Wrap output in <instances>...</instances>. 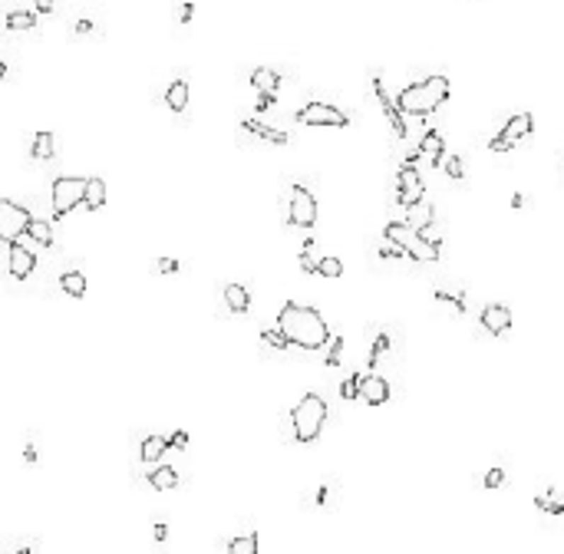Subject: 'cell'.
Segmentation results:
<instances>
[{
	"label": "cell",
	"mask_w": 564,
	"mask_h": 554,
	"mask_svg": "<svg viewBox=\"0 0 564 554\" xmlns=\"http://www.w3.org/2000/svg\"><path fill=\"white\" fill-rule=\"evenodd\" d=\"M278 330L287 337V344L300 346V350H320L324 344H330V327L320 317V310L304 304L287 300L278 314Z\"/></svg>",
	"instance_id": "6da1fadb"
},
{
	"label": "cell",
	"mask_w": 564,
	"mask_h": 554,
	"mask_svg": "<svg viewBox=\"0 0 564 554\" xmlns=\"http://www.w3.org/2000/svg\"><path fill=\"white\" fill-rule=\"evenodd\" d=\"M449 93H452V86L446 77H426V79H419V83H410V86L396 96V109H400L402 115H429L449 99Z\"/></svg>",
	"instance_id": "7a4b0ae2"
},
{
	"label": "cell",
	"mask_w": 564,
	"mask_h": 554,
	"mask_svg": "<svg viewBox=\"0 0 564 554\" xmlns=\"http://www.w3.org/2000/svg\"><path fill=\"white\" fill-rule=\"evenodd\" d=\"M383 238H390L396 248H402V254H410L419 264H436L439 261V241H429L422 231L410 228L406 221H390L383 228Z\"/></svg>",
	"instance_id": "3957f363"
},
{
	"label": "cell",
	"mask_w": 564,
	"mask_h": 554,
	"mask_svg": "<svg viewBox=\"0 0 564 554\" xmlns=\"http://www.w3.org/2000/svg\"><path fill=\"white\" fill-rule=\"evenodd\" d=\"M324 422H327V402L324 396L317 392H307L304 400L297 402L291 409V426H294V439L297 442H314L320 432H324Z\"/></svg>",
	"instance_id": "277c9868"
},
{
	"label": "cell",
	"mask_w": 564,
	"mask_h": 554,
	"mask_svg": "<svg viewBox=\"0 0 564 554\" xmlns=\"http://www.w3.org/2000/svg\"><path fill=\"white\" fill-rule=\"evenodd\" d=\"M30 211L20 208L17 201L0 198V244H13L20 234H27Z\"/></svg>",
	"instance_id": "5b68a950"
},
{
	"label": "cell",
	"mask_w": 564,
	"mask_h": 554,
	"mask_svg": "<svg viewBox=\"0 0 564 554\" xmlns=\"http://www.w3.org/2000/svg\"><path fill=\"white\" fill-rule=\"evenodd\" d=\"M83 191H86V179H69V175H63V179H57L53 182V218H63L67 211H73L83 201Z\"/></svg>",
	"instance_id": "8992f818"
},
{
	"label": "cell",
	"mask_w": 564,
	"mask_h": 554,
	"mask_svg": "<svg viewBox=\"0 0 564 554\" xmlns=\"http://www.w3.org/2000/svg\"><path fill=\"white\" fill-rule=\"evenodd\" d=\"M297 123L300 125H334V129H346L350 125V115L340 113L337 106L330 103H307L297 109Z\"/></svg>",
	"instance_id": "52a82bcc"
},
{
	"label": "cell",
	"mask_w": 564,
	"mask_h": 554,
	"mask_svg": "<svg viewBox=\"0 0 564 554\" xmlns=\"http://www.w3.org/2000/svg\"><path fill=\"white\" fill-rule=\"evenodd\" d=\"M287 221L294 228H314L317 225V198L304 185L291 188V205H287Z\"/></svg>",
	"instance_id": "ba28073f"
},
{
	"label": "cell",
	"mask_w": 564,
	"mask_h": 554,
	"mask_svg": "<svg viewBox=\"0 0 564 554\" xmlns=\"http://www.w3.org/2000/svg\"><path fill=\"white\" fill-rule=\"evenodd\" d=\"M396 195H400L402 208L426 198V185H422V179H419V172H416V165L412 162L400 165V175H396Z\"/></svg>",
	"instance_id": "9c48e42d"
},
{
	"label": "cell",
	"mask_w": 564,
	"mask_h": 554,
	"mask_svg": "<svg viewBox=\"0 0 564 554\" xmlns=\"http://www.w3.org/2000/svg\"><path fill=\"white\" fill-rule=\"evenodd\" d=\"M373 83V93H376V103H380V109H383V115L390 119V125H393V132H396V139H406V123H402V113L396 109V103H393L390 96H386V89H383V79L380 77H373L370 79Z\"/></svg>",
	"instance_id": "30bf717a"
},
{
	"label": "cell",
	"mask_w": 564,
	"mask_h": 554,
	"mask_svg": "<svg viewBox=\"0 0 564 554\" xmlns=\"http://www.w3.org/2000/svg\"><path fill=\"white\" fill-rule=\"evenodd\" d=\"M531 132H535V115H531V113H515L505 125H502V132H498V135H502V139H505V142L515 149V142L528 139Z\"/></svg>",
	"instance_id": "8fae6325"
},
{
	"label": "cell",
	"mask_w": 564,
	"mask_h": 554,
	"mask_svg": "<svg viewBox=\"0 0 564 554\" xmlns=\"http://www.w3.org/2000/svg\"><path fill=\"white\" fill-rule=\"evenodd\" d=\"M33 268H37L33 251H30L27 244H20V241H13V244H10V274L17 277V281H27V277L33 274Z\"/></svg>",
	"instance_id": "7c38bea8"
},
{
	"label": "cell",
	"mask_w": 564,
	"mask_h": 554,
	"mask_svg": "<svg viewBox=\"0 0 564 554\" xmlns=\"http://www.w3.org/2000/svg\"><path fill=\"white\" fill-rule=\"evenodd\" d=\"M360 400L370 402V406H383V402L390 400V383L370 373V376H360Z\"/></svg>",
	"instance_id": "4fadbf2b"
},
{
	"label": "cell",
	"mask_w": 564,
	"mask_h": 554,
	"mask_svg": "<svg viewBox=\"0 0 564 554\" xmlns=\"http://www.w3.org/2000/svg\"><path fill=\"white\" fill-rule=\"evenodd\" d=\"M482 327H485L488 334L502 337L512 327V310H508L505 304H485V310H482Z\"/></svg>",
	"instance_id": "5bb4252c"
},
{
	"label": "cell",
	"mask_w": 564,
	"mask_h": 554,
	"mask_svg": "<svg viewBox=\"0 0 564 554\" xmlns=\"http://www.w3.org/2000/svg\"><path fill=\"white\" fill-rule=\"evenodd\" d=\"M419 155H422V159H429L432 169H436V165H442V155H446V139H442L436 129H429V132L422 135V142H419Z\"/></svg>",
	"instance_id": "9a60e30c"
},
{
	"label": "cell",
	"mask_w": 564,
	"mask_h": 554,
	"mask_svg": "<svg viewBox=\"0 0 564 554\" xmlns=\"http://www.w3.org/2000/svg\"><path fill=\"white\" fill-rule=\"evenodd\" d=\"M241 129H244V132H251V135H258V139H264V142H274V145H287V142H291V135H287V132H278V129H271V125H264V123H254V119H244V123H241Z\"/></svg>",
	"instance_id": "2e32d148"
},
{
	"label": "cell",
	"mask_w": 564,
	"mask_h": 554,
	"mask_svg": "<svg viewBox=\"0 0 564 554\" xmlns=\"http://www.w3.org/2000/svg\"><path fill=\"white\" fill-rule=\"evenodd\" d=\"M432 211H436V208H429L426 201H416V205H406V225H410V228H416V231H426V228H429V225H432V218H436Z\"/></svg>",
	"instance_id": "e0dca14e"
},
{
	"label": "cell",
	"mask_w": 564,
	"mask_h": 554,
	"mask_svg": "<svg viewBox=\"0 0 564 554\" xmlns=\"http://www.w3.org/2000/svg\"><path fill=\"white\" fill-rule=\"evenodd\" d=\"M165 106L172 113H185V106H188V79H175L172 86L165 89Z\"/></svg>",
	"instance_id": "ac0fdd59"
},
{
	"label": "cell",
	"mask_w": 564,
	"mask_h": 554,
	"mask_svg": "<svg viewBox=\"0 0 564 554\" xmlns=\"http://www.w3.org/2000/svg\"><path fill=\"white\" fill-rule=\"evenodd\" d=\"M225 304L235 310V314H248V307H251V294H248V287H241V284H228L225 287Z\"/></svg>",
	"instance_id": "d6986e66"
},
{
	"label": "cell",
	"mask_w": 564,
	"mask_h": 554,
	"mask_svg": "<svg viewBox=\"0 0 564 554\" xmlns=\"http://www.w3.org/2000/svg\"><path fill=\"white\" fill-rule=\"evenodd\" d=\"M251 86L258 89V93H278L281 77L274 73V69H268V67H258L254 73H251Z\"/></svg>",
	"instance_id": "ffe728a7"
},
{
	"label": "cell",
	"mask_w": 564,
	"mask_h": 554,
	"mask_svg": "<svg viewBox=\"0 0 564 554\" xmlns=\"http://www.w3.org/2000/svg\"><path fill=\"white\" fill-rule=\"evenodd\" d=\"M83 205L89 211H99L106 205V182L103 179H86V191H83Z\"/></svg>",
	"instance_id": "44dd1931"
},
{
	"label": "cell",
	"mask_w": 564,
	"mask_h": 554,
	"mask_svg": "<svg viewBox=\"0 0 564 554\" xmlns=\"http://www.w3.org/2000/svg\"><path fill=\"white\" fill-rule=\"evenodd\" d=\"M149 485L159 488V492H165V488H175V485H179V472H175L172 465H159L155 472H149Z\"/></svg>",
	"instance_id": "7402d4cb"
},
{
	"label": "cell",
	"mask_w": 564,
	"mask_h": 554,
	"mask_svg": "<svg viewBox=\"0 0 564 554\" xmlns=\"http://www.w3.org/2000/svg\"><path fill=\"white\" fill-rule=\"evenodd\" d=\"M53 149H57L53 132H37L33 135V145H30V155L40 159V162H47V159H53Z\"/></svg>",
	"instance_id": "603a6c76"
},
{
	"label": "cell",
	"mask_w": 564,
	"mask_h": 554,
	"mask_svg": "<svg viewBox=\"0 0 564 554\" xmlns=\"http://www.w3.org/2000/svg\"><path fill=\"white\" fill-rule=\"evenodd\" d=\"M432 300H436V307L449 310V317H462V314H466V300H462L459 294H446V290H436V294H432Z\"/></svg>",
	"instance_id": "cb8c5ba5"
},
{
	"label": "cell",
	"mask_w": 564,
	"mask_h": 554,
	"mask_svg": "<svg viewBox=\"0 0 564 554\" xmlns=\"http://www.w3.org/2000/svg\"><path fill=\"white\" fill-rule=\"evenodd\" d=\"M169 449V439H162V436H149V439L142 442V462H159L162 459V452Z\"/></svg>",
	"instance_id": "d4e9b609"
},
{
	"label": "cell",
	"mask_w": 564,
	"mask_h": 554,
	"mask_svg": "<svg viewBox=\"0 0 564 554\" xmlns=\"http://www.w3.org/2000/svg\"><path fill=\"white\" fill-rule=\"evenodd\" d=\"M60 287H63L69 297H83L86 294V277L79 274V271H67V274L60 277Z\"/></svg>",
	"instance_id": "484cf974"
},
{
	"label": "cell",
	"mask_w": 564,
	"mask_h": 554,
	"mask_svg": "<svg viewBox=\"0 0 564 554\" xmlns=\"http://www.w3.org/2000/svg\"><path fill=\"white\" fill-rule=\"evenodd\" d=\"M27 238H33V241H37V244H43V248H50V244H53V228H50L47 221L30 218V225H27Z\"/></svg>",
	"instance_id": "4316f807"
},
{
	"label": "cell",
	"mask_w": 564,
	"mask_h": 554,
	"mask_svg": "<svg viewBox=\"0 0 564 554\" xmlns=\"http://www.w3.org/2000/svg\"><path fill=\"white\" fill-rule=\"evenodd\" d=\"M538 511H548V515H564V498L555 495V492H541V495L535 498Z\"/></svg>",
	"instance_id": "83f0119b"
},
{
	"label": "cell",
	"mask_w": 564,
	"mask_h": 554,
	"mask_svg": "<svg viewBox=\"0 0 564 554\" xmlns=\"http://www.w3.org/2000/svg\"><path fill=\"white\" fill-rule=\"evenodd\" d=\"M228 551H231V554H258V531L235 538V541L228 545Z\"/></svg>",
	"instance_id": "f1b7e54d"
},
{
	"label": "cell",
	"mask_w": 564,
	"mask_h": 554,
	"mask_svg": "<svg viewBox=\"0 0 564 554\" xmlns=\"http://www.w3.org/2000/svg\"><path fill=\"white\" fill-rule=\"evenodd\" d=\"M30 27H33V13H27V10H13V13H7V30L20 33V30H30Z\"/></svg>",
	"instance_id": "f546056e"
},
{
	"label": "cell",
	"mask_w": 564,
	"mask_h": 554,
	"mask_svg": "<svg viewBox=\"0 0 564 554\" xmlns=\"http://www.w3.org/2000/svg\"><path fill=\"white\" fill-rule=\"evenodd\" d=\"M442 172L459 182L462 175H466V162H462V155H442Z\"/></svg>",
	"instance_id": "4dcf8cb0"
},
{
	"label": "cell",
	"mask_w": 564,
	"mask_h": 554,
	"mask_svg": "<svg viewBox=\"0 0 564 554\" xmlns=\"http://www.w3.org/2000/svg\"><path fill=\"white\" fill-rule=\"evenodd\" d=\"M317 274L334 281V277L344 274V264H340V258H320V261H317Z\"/></svg>",
	"instance_id": "1f68e13d"
},
{
	"label": "cell",
	"mask_w": 564,
	"mask_h": 554,
	"mask_svg": "<svg viewBox=\"0 0 564 554\" xmlns=\"http://www.w3.org/2000/svg\"><path fill=\"white\" fill-rule=\"evenodd\" d=\"M261 344H268L271 350H287V346H291L281 330H264V334H261Z\"/></svg>",
	"instance_id": "d6a6232c"
},
{
	"label": "cell",
	"mask_w": 564,
	"mask_h": 554,
	"mask_svg": "<svg viewBox=\"0 0 564 554\" xmlns=\"http://www.w3.org/2000/svg\"><path fill=\"white\" fill-rule=\"evenodd\" d=\"M340 396H344V400H356V396H360V376H356V373L340 383Z\"/></svg>",
	"instance_id": "836d02e7"
},
{
	"label": "cell",
	"mask_w": 564,
	"mask_h": 554,
	"mask_svg": "<svg viewBox=\"0 0 564 554\" xmlns=\"http://www.w3.org/2000/svg\"><path fill=\"white\" fill-rule=\"evenodd\" d=\"M390 350V337L386 334H376L373 340V350H370V366H376V360H380V354H386Z\"/></svg>",
	"instance_id": "e575fe53"
},
{
	"label": "cell",
	"mask_w": 564,
	"mask_h": 554,
	"mask_svg": "<svg viewBox=\"0 0 564 554\" xmlns=\"http://www.w3.org/2000/svg\"><path fill=\"white\" fill-rule=\"evenodd\" d=\"M310 251H314V241H307L304 251H300V268H304L307 274H317V261L310 258Z\"/></svg>",
	"instance_id": "d590c367"
},
{
	"label": "cell",
	"mask_w": 564,
	"mask_h": 554,
	"mask_svg": "<svg viewBox=\"0 0 564 554\" xmlns=\"http://www.w3.org/2000/svg\"><path fill=\"white\" fill-rule=\"evenodd\" d=\"M502 485H505V472H502V468H488L485 488H502Z\"/></svg>",
	"instance_id": "8d00e7d4"
},
{
	"label": "cell",
	"mask_w": 564,
	"mask_h": 554,
	"mask_svg": "<svg viewBox=\"0 0 564 554\" xmlns=\"http://www.w3.org/2000/svg\"><path fill=\"white\" fill-rule=\"evenodd\" d=\"M185 446H188V432L175 429L172 436H169V449H185Z\"/></svg>",
	"instance_id": "74e56055"
},
{
	"label": "cell",
	"mask_w": 564,
	"mask_h": 554,
	"mask_svg": "<svg viewBox=\"0 0 564 554\" xmlns=\"http://www.w3.org/2000/svg\"><path fill=\"white\" fill-rule=\"evenodd\" d=\"M155 271H162V274H175V271H179V261H175V258H159V261H155Z\"/></svg>",
	"instance_id": "f35d334b"
},
{
	"label": "cell",
	"mask_w": 564,
	"mask_h": 554,
	"mask_svg": "<svg viewBox=\"0 0 564 554\" xmlns=\"http://www.w3.org/2000/svg\"><path fill=\"white\" fill-rule=\"evenodd\" d=\"M488 149H492V152H508L512 145H508L502 135H492V139H488Z\"/></svg>",
	"instance_id": "ab89813d"
},
{
	"label": "cell",
	"mask_w": 564,
	"mask_h": 554,
	"mask_svg": "<svg viewBox=\"0 0 564 554\" xmlns=\"http://www.w3.org/2000/svg\"><path fill=\"white\" fill-rule=\"evenodd\" d=\"M258 109L264 113V109H274V93H261L258 96Z\"/></svg>",
	"instance_id": "60d3db41"
},
{
	"label": "cell",
	"mask_w": 564,
	"mask_h": 554,
	"mask_svg": "<svg viewBox=\"0 0 564 554\" xmlns=\"http://www.w3.org/2000/svg\"><path fill=\"white\" fill-rule=\"evenodd\" d=\"M53 4H57V0H33V7H37L40 13H50V10H53Z\"/></svg>",
	"instance_id": "b9f144b4"
},
{
	"label": "cell",
	"mask_w": 564,
	"mask_h": 554,
	"mask_svg": "<svg viewBox=\"0 0 564 554\" xmlns=\"http://www.w3.org/2000/svg\"><path fill=\"white\" fill-rule=\"evenodd\" d=\"M191 13H195V7H191V4H185V7L179 10V17H182L185 23H188V20H191Z\"/></svg>",
	"instance_id": "7bdbcfd3"
},
{
	"label": "cell",
	"mask_w": 564,
	"mask_h": 554,
	"mask_svg": "<svg viewBox=\"0 0 564 554\" xmlns=\"http://www.w3.org/2000/svg\"><path fill=\"white\" fill-rule=\"evenodd\" d=\"M23 459H27V462H37V449H33L30 442H27V449H23Z\"/></svg>",
	"instance_id": "ee69618b"
},
{
	"label": "cell",
	"mask_w": 564,
	"mask_h": 554,
	"mask_svg": "<svg viewBox=\"0 0 564 554\" xmlns=\"http://www.w3.org/2000/svg\"><path fill=\"white\" fill-rule=\"evenodd\" d=\"M169 538V531H165V525H155V541H165Z\"/></svg>",
	"instance_id": "f6af8a7d"
},
{
	"label": "cell",
	"mask_w": 564,
	"mask_h": 554,
	"mask_svg": "<svg viewBox=\"0 0 564 554\" xmlns=\"http://www.w3.org/2000/svg\"><path fill=\"white\" fill-rule=\"evenodd\" d=\"M77 30H79V33H89V30H93V23H89V20H79Z\"/></svg>",
	"instance_id": "bcb514c9"
},
{
	"label": "cell",
	"mask_w": 564,
	"mask_h": 554,
	"mask_svg": "<svg viewBox=\"0 0 564 554\" xmlns=\"http://www.w3.org/2000/svg\"><path fill=\"white\" fill-rule=\"evenodd\" d=\"M7 77V63H4V60H0V79Z\"/></svg>",
	"instance_id": "7dc6e473"
}]
</instances>
